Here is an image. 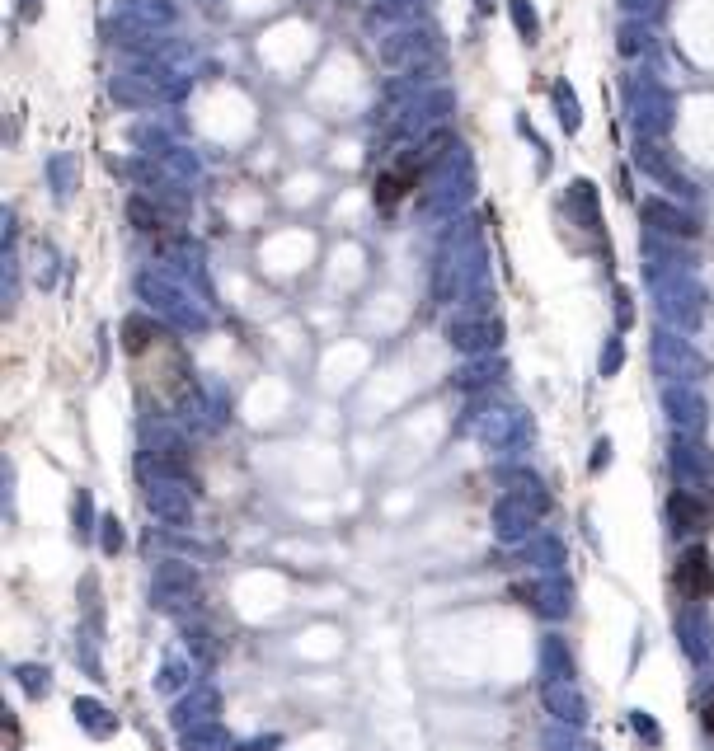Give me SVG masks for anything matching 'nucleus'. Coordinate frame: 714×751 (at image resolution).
<instances>
[{"label":"nucleus","mask_w":714,"mask_h":751,"mask_svg":"<svg viewBox=\"0 0 714 751\" xmlns=\"http://www.w3.org/2000/svg\"><path fill=\"white\" fill-rule=\"evenodd\" d=\"M668 512H672V526H677V536H700L705 526L714 522V503L710 498H696V493H677L668 503Z\"/></svg>","instance_id":"f257e3e1"},{"label":"nucleus","mask_w":714,"mask_h":751,"mask_svg":"<svg viewBox=\"0 0 714 751\" xmlns=\"http://www.w3.org/2000/svg\"><path fill=\"white\" fill-rule=\"evenodd\" d=\"M677 583L686 587V597H691V601H700V597H705V592H710V587H714L710 554L700 550V545H696V550H691V554H686V559H682V568H677Z\"/></svg>","instance_id":"f03ea898"},{"label":"nucleus","mask_w":714,"mask_h":751,"mask_svg":"<svg viewBox=\"0 0 714 751\" xmlns=\"http://www.w3.org/2000/svg\"><path fill=\"white\" fill-rule=\"evenodd\" d=\"M414 179H419V160H400L395 169H386V174L376 179V198L390 207L395 198H404V193L414 188Z\"/></svg>","instance_id":"7ed1b4c3"},{"label":"nucleus","mask_w":714,"mask_h":751,"mask_svg":"<svg viewBox=\"0 0 714 751\" xmlns=\"http://www.w3.org/2000/svg\"><path fill=\"white\" fill-rule=\"evenodd\" d=\"M705 723H710V733H714V700H710V709H705Z\"/></svg>","instance_id":"20e7f679"}]
</instances>
